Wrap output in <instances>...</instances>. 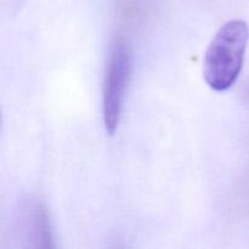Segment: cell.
I'll list each match as a JSON object with an SVG mask.
<instances>
[{
    "mask_svg": "<svg viewBox=\"0 0 249 249\" xmlns=\"http://www.w3.org/2000/svg\"><path fill=\"white\" fill-rule=\"evenodd\" d=\"M248 96H249V89H248Z\"/></svg>",
    "mask_w": 249,
    "mask_h": 249,
    "instance_id": "277c9868",
    "label": "cell"
},
{
    "mask_svg": "<svg viewBox=\"0 0 249 249\" xmlns=\"http://www.w3.org/2000/svg\"><path fill=\"white\" fill-rule=\"evenodd\" d=\"M17 223L26 240L33 242V247L53 246L48 215L36 199H24L19 203Z\"/></svg>",
    "mask_w": 249,
    "mask_h": 249,
    "instance_id": "3957f363",
    "label": "cell"
},
{
    "mask_svg": "<svg viewBox=\"0 0 249 249\" xmlns=\"http://www.w3.org/2000/svg\"><path fill=\"white\" fill-rule=\"evenodd\" d=\"M131 71V53L125 41L116 40L109 53L104 85V122L108 134L118 126L124 94Z\"/></svg>",
    "mask_w": 249,
    "mask_h": 249,
    "instance_id": "7a4b0ae2",
    "label": "cell"
},
{
    "mask_svg": "<svg viewBox=\"0 0 249 249\" xmlns=\"http://www.w3.org/2000/svg\"><path fill=\"white\" fill-rule=\"evenodd\" d=\"M248 38V24L242 19H232L219 29L204 56V79L212 89L224 91L235 84L242 70Z\"/></svg>",
    "mask_w": 249,
    "mask_h": 249,
    "instance_id": "6da1fadb",
    "label": "cell"
}]
</instances>
